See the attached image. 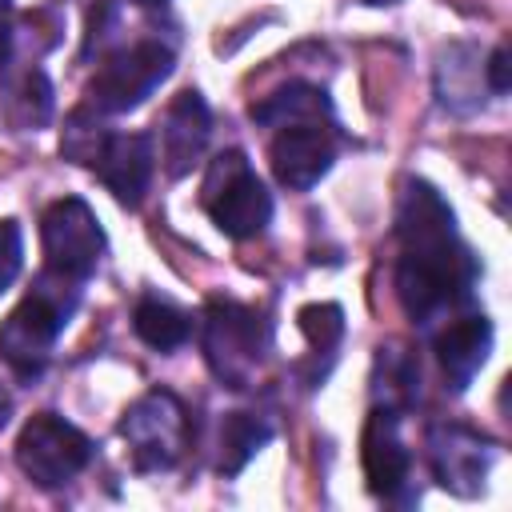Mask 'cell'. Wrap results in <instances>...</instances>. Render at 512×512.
I'll return each mask as SVG.
<instances>
[{
	"mask_svg": "<svg viewBox=\"0 0 512 512\" xmlns=\"http://www.w3.org/2000/svg\"><path fill=\"white\" fill-rule=\"evenodd\" d=\"M360 4H372V8H384V4H396V0H360Z\"/></svg>",
	"mask_w": 512,
	"mask_h": 512,
	"instance_id": "cell-25",
	"label": "cell"
},
{
	"mask_svg": "<svg viewBox=\"0 0 512 512\" xmlns=\"http://www.w3.org/2000/svg\"><path fill=\"white\" fill-rule=\"evenodd\" d=\"M76 300H80V284H72L64 276H52L44 268L36 288L4 316V324H0V360L20 380H36L48 368L52 348H56L68 316L76 312Z\"/></svg>",
	"mask_w": 512,
	"mask_h": 512,
	"instance_id": "cell-2",
	"label": "cell"
},
{
	"mask_svg": "<svg viewBox=\"0 0 512 512\" xmlns=\"http://www.w3.org/2000/svg\"><path fill=\"white\" fill-rule=\"evenodd\" d=\"M484 80H488V88H492L496 96L508 92V84H512V56H508L504 44L492 48V56H488V64H484Z\"/></svg>",
	"mask_w": 512,
	"mask_h": 512,
	"instance_id": "cell-23",
	"label": "cell"
},
{
	"mask_svg": "<svg viewBox=\"0 0 512 512\" xmlns=\"http://www.w3.org/2000/svg\"><path fill=\"white\" fill-rule=\"evenodd\" d=\"M480 52L472 44H448L436 56V100L448 112H476L480 108Z\"/></svg>",
	"mask_w": 512,
	"mask_h": 512,
	"instance_id": "cell-15",
	"label": "cell"
},
{
	"mask_svg": "<svg viewBox=\"0 0 512 512\" xmlns=\"http://www.w3.org/2000/svg\"><path fill=\"white\" fill-rule=\"evenodd\" d=\"M200 204H204L208 220L232 240H252L272 220V192L252 172V164L240 148H228L208 160V172L200 184Z\"/></svg>",
	"mask_w": 512,
	"mask_h": 512,
	"instance_id": "cell-3",
	"label": "cell"
},
{
	"mask_svg": "<svg viewBox=\"0 0 512 512\" xmlns=\"http://www.w3.org/2000/svg\"><path fill=\"white\" fill-rule=\"evenodd\" d=\"M128 4H140V8H152V4H164V0H128Z\"/></svg>",
	"mask_w": 512,
	"mask_h": 512,
	"instance_id": "cell-26",
	"label": "cell"
},
{
	"mask_svg": "<svg viewBox=\"0 0 512 512\" xmlns=\"http://www.w3.org/2000/svg\"><path fill=\"white\" fill-rule=\"evenodd\" d=\"M40 244H44V268L52 276L72 280V284H84L88 276H96V268L104 260V248H108L96 212L80 196L52 200L44 208Z\"/></svg>",
	"mask_w": 512,
	"mask_h": 512,
	"instance_id": "cell-6",
	"label": "cell"
},
{
	"mask_svg": "<svg viewBox=\"0 0 512 512\" xmlns=\"http://www.w3.org/2000/svg\"><path fill=\"white\" fill-rule=\"evenodd\" d=\"M176 68V56L160 40H132L112 48L88 80V108L100 116H120L140 108Z\"/></svg>",
	"mask_w": 512,
	"mask_h": 512,
	"instance_id": "cell-5",
	"label": "cell"
},
{
	"mask_svg": "<svg viewBox=\"0 0 512 512\" xmlns=\"http://www.w3.org/2000/svg\"><path fill=\"white\" fill-rule=\"evenodd\" d=\"M200 348L212 376L224 388H248L268 352V324L248 304L208 300L204 324H200Z\"/></svg>",
	"mask_w": 512,
	"mask_h": 512,
	"instance_id": "cell-4",
	"label": "cell"
},
{
	"mask_svg": "<svg viewBox=\"0 0 512 512\" xmlns=\"http://www.w3.org/2000/svg\"><path fill=\"white\" fill-rule=\"evenodd\" d=\"M156 128H160V164L172 180H180L200 164V156L208 148L212 112H208V104L196 88H184L168 100Z\"/></svg>",
	"mask_w": 512,
	"mask_h": 512,
	"instance_id": "cell-12",
	"label": "cell"
},
{
	"mask_svg": "<svg viewBox=\"0 0 512 512\" xmlns=\"http://www.w3.org/2000/svg\"><path fill=\"white\" fill-rule=\"evenodd\" d=\"M296 324H300V332H304V340H308V348H312V356H316L312 384H320V380L328 376L332 360H336L340 340H344V312H340V304H332V300H324V304H304V308L296 312Z\"/></svg>",
	"mask_w": 512,
	"mask_h": 512,
	"instance_id": "cell-20",
	"label": "cell"
},
{
	"mask_svg": "<svg viewBox=\"0 0 512 512\" xmlns=\"http://www.w3.org/2000/svg\"><path fill=\"white\" fill-rule=\"evenodd\" d=\"M432 348H436V364L444 372V384L452 392H464L476 380V372L488 364L492 320L484 312H452L448 320H440Z\"/></svg>",
	"mask_w": 512,
	"mask_h": 512,
	"instance_id": "cell-13",
	"label": "cell"
},
{
	"mask_svg": "<svg viewBox=\"0 0 512 512\" xmlns=\"http://www.w3.org/2000/svg\"><path fill=\"white\" fill-rule=\"evenodd\" d=\"M92 452V440L56 412H36L16 436V464L36 488L72 484L88 468Z\"/></svg>",
	"mask_w": 512,
	"mask_h": 512,
	"instance_id": "cell-7",
	"label": "cell"
},
{
	"mask_svg": "<svg viewBox=\"0 0 512 512\" xmlns=\"http://www.w3.org/2000/svg\"><path fill=\"white\" fill-rule=\"evenodd\" d=\"M428 464L444 492L468 500L484 492V480L496 464V444L464 424H436L428 432Z\"/></svg>",
	"mask_w": 512,
	"mask_h": 512,
	"instance_id": "cell-9",
	"label": "cell"
},
{
	"mask_svg": "<svg viewBox=\"0 0 512 512\" xmlns=\"http://www.w3.org/2000/svg\"><path fill=\"white\" fill-rule=\"evenodd\" d=\"M132 328L136 336L156 348V352H176L188 344L192 336V320L188 312H180L172 300H160V296H144L136 308H132Z\"/></svg>",
	"mask_w": 512,
	"mask_h": 512,
	"instance_id": "cell-19",
	"label": "cell"
},
{
	"mask_svg": "<svg viewBox=\"0 0 512 512\" xmlns=\"http://www.w3.org/2000/svg\"><path fill=\"white\" fill-rule=\"evenodd\" d=\"M152 168H156V152L148 132H108L104 148L92 160V172L124 208H136L144 200L152 184Z\"/></svg>",
	"mask_w": 512,
	"mask_h": 512,
	"instance_id": "cell-14",
	"label": "cell"
},
{
	"mask_svg": "<svg viewBox=\"0 0 512 512\" xmlns=\"http://www.w3.org/2000/svg\"><path fill=\"white\" fill-rule=\"evenodd\" d=\"M396 300L420 328L448 320L472 300L480 264L456 232V212L420 176L404 180L396 204Z\"/></svg>",
	"mask_w": 512,
	"mask_h": 512,
	"instance_id": "cell-1",
	"label": "cell"
},
{
	"mask_svg": "<svg viewBox=\"0 0 512 512\" xmlns=\"http://www.w3.org/2000/svg\"><path fill=\"white\" fill-rule=\"evenodd\" d=\"M336 160V140H332V120H300V124H284L276 128L272 144H268V164L272 176L292 188V192H308L316 188L328 168Z\"/></svg>",
	"mask_w": 512,
	"mask_h": 512,
	"instance_id": "cell-10",
	"label": "cell"
},
{
	"mask_svg": "<svg viewBox=\"0 0 512 512\" xmlns=\"http://www.w3.org/2000/svg\"><path fill=\"white\" fill-rule=\"evenodd\" d=\"M108 132H112V128H104V116H100L96 108L80 104V108L64 120V136H60V152H64V160L92 168V160H96V152L104 148Z\"/></svg>",
	"mask_w": 512,
	"mask_h": 512,
	"instance_id": "cell-21",
	"label": "cell"
},
{
	"mask_svg": "<svg viewBox=\"0 0 512 512\" xmlns=\"http://www.w3.org/2000/svg\"><path fill=\"white\" fill-rule=\"evenodd\" d=\"M8 416H12V396L4 392V384H0V428L8 424Z\"/></svg>",
	"mask_w": 512,
	"mask_h": 512,
	"instance_id": "cell-24",
	"label": "cell"
},
{
	"mask_svg": "<svg viewBox=\"0 0 512 512\" xmlns=\"http://www.w3.org/2000/svg\"><path fill=\"white\" fill-rule=\"evenodd\" d=\"M120 436L136 472H168L188 448V412L172 392L152 388L128 404L120 416Z\"/></svg>",
	"mask_w": 512,
	"mask_h": 512,
	"instance_id": "cell-8",
	"label": "cell"
},
{
	"mask_svg": "<svg viewBox=\"0 0 512 512\" xmlns=\"http://www.w3.org/2000/svg\"><path fill=\"white\" fill-rule=\"evenodd\" d=\"M360 464H364V480L376 496L384 500H400L408 492V476H412V456L408 444L400 436V416L396 408H372L360 432Z\"/></svg>",
	"mask_w": 512,
	"mask_h": 512,
	"instance_id": "cell-11",
	"label": "cell"
},
{
	"mask_svg": "<svg viewBox=\"0 0 512 512\" xmlns=\"http://www.w3.org/2000/svg\"><path fill=\"white\" fill-rule=\"evenodd\" d=\"M4 116L12 128L20 132H36L52 120V84L40 68L24 64L16 76L8 72V88H4Z\"/></svg>",
	"mask_w": 512,
	"mask_h": 512,
	"instance_id": "cell-18",
	"label": "cell"
},
{
	"mask_svg": "<svg viewBox=\"0 0 512 512\" xmlns=\"http://www.w3.org/2000/svg\"><path fill=\"white\" fill-rule=\"evenodd\" d=\"M24 268V232L16 220H0V296Z\"/></svg>",
	"mask_w": 512,
	"mask_h": 512,
	"instance_id": "cell-22",
	"label": "cell"
},
{
	"mask_svg": "<svg viewBox=\"0 0 512 512\" xmlns=\"http://www.w3.org/2000/svg\"><path fill=\"white\" fill-rule=\"evenodd\" d=\"M272 440V424L252 412H224L220 432H216V472L236 476L244 464Z\"/></svg>",
	"mask_w": 512,
	"mask_h": 512,
	"instance_id": "cell-17",
	"label": "cell"
},
{
	"mask_svg": "<svg viewBox=\"0 0 512 512\" xmlns=\"http://www.w3.org/2000/svg\"><path fill=\"white\" fill-rule=\"evenodd\" d=\"M248 116L264 128H284V124H300V120H332V104H328L324 88L304 84V80H288L276 92L260 96L248 108Z\"/></svg>",
	"mask_w": 512,
	"mask_h": 512,
	"instance_id": "cell-16",
	"label": "cell"
}]
</instances>
